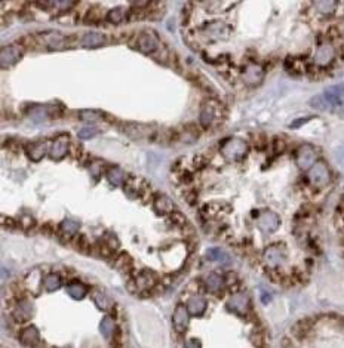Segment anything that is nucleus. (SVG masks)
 <instances>
[{"instance_id":"f257e3e1","label":"nucleus","mask_w":344,"mask_h":348,"mask_svg":"<svg viewBox=\"0 0 344 348\" xmlns=\"http://www.w3.org/2000/svg\"><path fill=\"white\" fill-rule=\"evenodd\" d=\"M220 151L221 156L227 160H239L246 154L248 144L242 138H230L223 144Z\"/></svg>"},{"instance_id":"f03ea898","label":"nucleus","mask_w":344,"mask_h":348,"mask_svg":"<svg viewBox=\"0 0 344 348\" xmlns=\"http://www.w3.org/2000/svg\"><path fill=\"white\" fill-rule=\"evenodd\" d=\"M309 180L314 187H325L331 180L328 166L324 162H316L309 169Z\"/></svg>"},{"instance_id":"7ed1b4c3","label":"nucleus","mask_w":344,"mask_h":348,"mask_svg":"<svg viewBox=\"0 0 344 348\" xmlns=\"http://www.w3.org/2000/svg\"><path fill=\"white\" fill-rule=\"evenodd\" d=\"M200 32H202L204 36L209 40H224L228 37V34H230V28L227 27V24H224L221 21H214V22L205 24Z\"/></svg>"},{"instance_id":"20e7f679","label":"nucleus","mask_w":344,"mask_h":348,"mask_svg":"<svg viewBox=\"0 0 344 348\" xmlns=\"http://www.w3.org/2000/svg\"><path fill=\"white\" fill-rule=\"evenodd\" d=\"M22 56V49L17 45H8L3 46L0 50V66L2 68H8L14 64H17Z\"/></svg>"},{"instance_id":"39448f33","label":"nucleus","mask_w":344,"mask_h":348,"mask_svg":"<svg viewBox=\"0 0 344 348\" xmlns=\"http://www.w3.org/2000/svg\"><path fill=\"white\" fill-rule=\"evenodd\" d=\"M297 166L300 169H310L314 163H316V150H314L311 146L306 144V146H301L297 151Z\"/></svg>"},{"instance_id":"423d86ee","label":"nucleus","mask_w":344,"mask_h":348,"mask_svg":"<svg viewBox=\"0 0 344 348\" xmlns=\"http://www.w3.org/2000/svg\"><path fill=\"white\" fill-rule=\"evenodd\" d=\"M137 48L144 53H153L160 49V43L152 32H142L137 37Z\"/></svg>"},{"instance_id":"0eeeda50","label":"nucleus","mask_w":344,"mask_h":348,"mask_svg":"<svg viewBox=\"0 0 344 348\" xmlns=\"http://www.w3.org/2000/svg\"><path fill=\"white\" fill-rule=\"evenodd\" d=\"M264 79V70L260 64H248L242 71V80L248 86L260 84Z\"/></svg>"},{"instance_id":"6e6552de","label":"nucleus","mask_w":344,"mask_h":348,"mask_svg":"<svg viewBox=\"0 0 344 348\" xmlns=\"http://www.w3.org/2000/svg\"><path fill=\"white\" fill-rule=\"evenodd\" d=\"M266 264H269L270 267H277L280 264L285 263L286 259V250L283 246L280 245H272L269 246L266 250H264V255H263Z\"/></svg>"},{"instance_id":"1a4fd4ad","label":"nucleus","mask_w":344,"mask_h":348,"mask_svg":"<svg viewBox=\"0 0 344 348\" xmlns=\"http://www.w3.org/2000/svg\"><path fill=\"white\" fill-rule=\"evenodd\" d=\"M189 320H190V313L187 307H184L183 304L177 305L174 310V314H172V325H174L175 331L178 333H184L189 326Z\"/></svg>"},{"instance_id":"9d476101","label":"nucleus","mask_w":344,"mask_h":348,"mask_svg":"<svg viewBox=\"0 0 344 348\" xmlns=\"http://www.w3.org/2000/svg\"><path fill=\"white\" fill-rule=\"evenodd\" d=\"M257 224H258V228H260L263 233L270 234V233H275V231L279 228L280 219L275 212H264L263 215H260Z\"/></svg>"},{"instance_id":"9b49d317","label":"nucleus","mask_w":344,"mask_h":348,"mask_svg":"<svg viewBox=\"0 0 344 348\" xmlns=\"http://www.w3.org/2000/svg\"><path fill=\"white\" fill-rule=\"evenodd\" d=\"M69 146H70V139L67 135L56 136L51 146V157L53 160H61L69 153Z\"/></svg>"},{"instance_id":"f8f14e48","label":"nucleus","mask_w":344,"mask_h":348,"mask_svg":"<svg viewBox=\"0 0 344 348\" xmlns=\"http://www.w3.org/2000/svg\"><path fill=\"white\" fill-rule=\"evenodd\" d=\"M34 314V305L28 299H21L14 310V318L18 323L28 322Z\"/></svg>"},{"instance_id":"ddd939ff","label":"nucleus","mask_w":344,"mask_h":348,"mask_svg":"<svg viewBox=\"0 0 344 348\" xmlns=\"http://www.w3.org/2000/svg\"><path fill=\"white\" fill-rule=\"evenodd\" d=\"M335 56V49L329 43H322L314 53V63L318 66H328Z\"/></svg>"},{"instance_id":"4468645a","label":"nucleus","mask_w":344,"mask_h":348,"mask_svg":"<svg viewBox=\"0 0 344 348\" xmlns=\"http://www.w3.org/2000/svg\"><path fill=\"white\" fill-rule=\"evenodd\" d=\"M19 342L24 347H37L40 344V335L36 326H28L21 331L19 333Z\"/></svg>"},{"instance_id":"2eb2a0df","label":"nucleus","mask_w":344,"mask_h":348,"mask_svg":"<svg viewBox=\"0 0 344 348\" xmlns=\"http://www.w3.org/2000/svg\"><path fill=\"white\" fill-rule=\"evenodd\" d=\"M125 133L129 135L134 139H142V138H149L153 135V131L150 126L147 125H139V123H131L125 126Z\"/></svg>"},{"instance_id":"dca6fc26","label":"nucleus","mask_w":344,"mask_h":348,"mask_svg":"<svg viewBox=\"0 0 344 348\" xmlns=\"http://www.w3.org/2000/svg\"><path fill=\"white\" fill-rule=\"evenodd\" d=\"M104 43H105V36L101 33H97V32H89L82 37V46L88 48V49L100 48Z\"/></svg>"},{"instance_id":"f3484780","label":"nucleus","mask_w":344,"mask_h":348,"mask_svg":"<svg viewBox=\"0 0 344 348\" xmlns=\"http://www.w3.org/2000/svg\"><path fill=\"white\" fill-rule=\"evenodd\" d=\"M206 299L202 297H191L187 302V310L191 315H202L206 310Z\"/></svg>"},{"instance_id":"a211bd4d","label":"nucleus","mask_w":344,"mask_h":348,"mask_svg":"<svg viewBox=\"0 0 344 348\" xmlns=\"http://www.w3.org/2000/svg\"><path fill=\"white\" fill-rule=\"evenodd\" d=\"M325 99L329 102V105H335L341 101V98L344 97V86L343 84H334L329 86V88L325 89L324 92Z\"/></svg>"},{"instance_id":"6ab92c4d","label":"nucleus","mask_w":344,"mask_h":348,"mask_svg":"<svg viewBox=\"0 0 344 348\" xmlns=\"http://www.w3.org/2000/svg\"><path fill=\"white\" fill-rule=\"evenodd\" d=\"M46 153V141H39V142H32L27 147V156L30 157L33 162H39Z\"/></svg>"},{"instance_id":"aec40b11","label":"nucleus","mask_w":344,"mask_h":348,"mask_svg":"<svg viewBox=\"0 0 344 348\" xmlns=\"http://www.w3.org/2000/svg\"><path fill=\"white\" fill-rule=\"evenodd\" d=\"M156 284V276L152 271H141L137 279H135V286L137 289H150Z\"/></svg>"},{"instance_id":"412c9836","label":"nucleus","mask_w":344,"mask_h":348,"mask_svg":"<svg viewBox=\"0 0 344 348\" xmlns=\"http://www.w3.org/2000/svg\"><path fill=\"white\" fill-rule=\"evenodd\" d=\"M228 308L236 311V313H245L248 310V305H249V299L246 295L243 294H238L235 297H232V299L228 301Z\"/></svg>"},{"instance_id":"4be33fe9","label":"nucleus","mask_w":344,"mask_h":348,"mask_svg":"<svg viewBox=\"0 0 344 348\" xmlns=\"http://www.w3.org/2000/svg\"><path fill=\"white\" fill-rule=\"evenodd\" d=\"M199 120H200V123H202L204 128H209L215 120V108L209 104H205L202 107V110H200Z\"/></svg>"},{"instance_id":"5701e85b","label":"nucleus","mask_w":344,"mask_h":348,"mask_svg":"<svg viewBox=\"0 0 344 348\" xmlns=\"http://www.w3.org/2000/svg\"><path fill=\"white\" fill-rule=\"evenodd\" d=\"M28 117L33 122H43L49 117V108L46 105H34L28 110Z\"/></svg>"},{"instance_id":"b1692460","label":"nucleus","mask_w":344,"mask_h":348,"mask_svg":"<svg viewBox=\"0 0 344 348\" xmlns=\"http://www.w3.org/2000/svg\"><path fill=\"white\" fill-rule=\"evenodd\" d=\"M67 292L73 299H82V298L86 297L88 289H86V286L80 282H73L67 286Z\"/></svg>"},{"instance_id":"393cba45","label":"nucleus","mask_w":344,"mask_h":348,"mask_svg":"<svg viewBox=\"0 0 344 348\" xmlns=\"http://www.w3.org/2000/svg\"><path fill=\"white\" fill-rule=\"evenodd\" d=\"M107 178H108V181H110L113 185H120V184H123V182L126 181V173H125L120 167L114 166V167H111V169L107 172Z\"/></svg>"},{"instance_id":"a878e982","label":"nucleus","mask_w":344,"mask_h":348,"mask_svg":"<svg viewBox=\"0 0 344 348\" xmlns=\"http://www.w3.org/2000/svg\"><path fill=\"white\" fill-rule=\"evenodd\" d=\"M94 302H95V305H97L100 310H103V311H110V310L113 308V305H114L113 299H111L108 295H105L104 292H97V294L94 295Z\"/></svg>"},{"instance_id":"bb28decb","label":"nucleus","mask_w":344,"mask_h":348,"mask_svg":"<svg viewBox=\"0 0 344 348\" xmlns=\"http://www.w3.org/2000/svg\"><path fill=\"white\" fill-rule=\"evenodd\" d=\"M155 208L160 214H169V212H172V209H174L175 206H174V201H172L171 199H168L166 196H160V197L156 199Z\"/></svg>"},{"instance_id":"cd10ccee","label":"nucleus","mask_w":344,"mask_h":348,"mask_svg":"<svg viewBox=\"0 0 344 348\" xmlns=\"http://www.w3.org/2000/svg\"><path fill=\"white\" fill-rule=\"evenodd\" d=\"M205 284H206V289H209L211 292H218L224 284V280L220 274L212 273L205 279Z\"/></svg>"},{"instance_id":"c85d7f7f","label":"nucleus","mask_w":344,"mask_h":348,"mask_svg":"<svg viewBox=\"0 0 344 348\" xmlns=\"http://www.w3.org/2000/svg\"><path fill=\"white\" fill-rule=\"evenodd\" d=\"M206 258L211 261H215V263H223V264H228L230 263V256H228L224 250L212 248L206 252Z\"/></svg>"},{"instance_id":"c756f323","label":"nucleus","mask_w":344,"mask_h":348,"mask_svg":"<svg viewBox=\"0 0 344 348\" xmlns=\"http://www.w3.org/2000/svg\"><path fill=\"white\" fill-rule=\"evenodd\" d=\"M61 231L66 234V236H74L77 231H79V222L76 219H71V218H67L61 222L60 225Z\"/></svg>"},{"instance_id":"7c9ffc66","label":"nucleus","mask_w":344,"mask_h":348,"mask_svg":"<svg viewBox=\"0 0 344 348\" xmlns=\"http://www.w3.org/2000/svg\"><path fill=\"white\" fill-rule=\"evenodd\" d=\"M43 284L46 287V291L53 292L56 289H60L61 286V277L58 274H48L43 280Z\"/></svg>"},{"instance_id":"2f4dec72","label":"nucleus","mask_w":344,"mask_h":348,"mask_svg":"<svg viewBox=\"0 0 344 348\" xmlns=\"http://www.w3.org/2000/svg\"><path fill=\"white\" fill-rule=\"evenodd\" d=\"M103 113L95 111V110H82L79 111V119L82 122H98L103 117Z\"/></svg>"},{"instance_id":"473e14b6","label":"nucleus","mask_w":344,"mask_h":348,"mask_svg":"<svg viewBox=\"0 0 344 348\" xmlns=\"http://www.w3.org/2000/svg\"><path fill=\"white\" fill-rule=\"evenodd\" d=\"M125 8L122 6H118V8H113L108 14H107V21L113 22V24H119L122 22V19L125 18Z\"/></svg>"},{"instance_id":"72a5a7b5","label":"nucleus","mask_w":344,"mask_h":348,"mask_svg":"<svg viewBox=\"0 0 344 348\" xmlns=\"http://www.w3.org/2000/svg\"><path fill=\"white\" fill-rule=\"evenodd\" d=\"M100 331H101V333L105 336V338H108L111 333H113V331H114V320L111 317H108V315H105L103 320H101V323H100Z\"/></svg>"},{"instance_id":"f704fd0d","label":"nucleus","mask_w":344,"mask_h":348,"mask_svg":"<svg viewBox=\"0 0 344 348\" xmlns=\"http://www.w3.org/2000/svg\"><path fill=\"white\" fill-rule=\"evenodd\" d=\"M337 8V3L335 2H316L314 3V9H316L319 14H324V15H328V14H332Z\"/></svg>"},{"instance_id":"c9c22d12","label":"nucleus","mask_w":344,"mask_h":348,"mask_svg":"<svg viewBox=\"0 0 344 348\" xmlns=\"http://www.w3.org/2000/svg\"><path fill=\"white\" fill-rule=\"evenodd\" d=\"M98 132H100V129L97 128V126H85V128H82L79 132H77V136L80 138V139H91V138H94L95 135H98Z\"/></svg>"},{"instance_id":"e433bc0d","label":"nucleus","mask_w":344,"mask_h":348,"mask_svg":"<svg viewBox=\"0 0 344 348\" xmlns=\"http://www.w3.org/2000/svg\"><path fill=\"white\" fill-rule=\"evenodd\" d=\"M310 105H311L313 108H318V110H327L328 107H331L329 102L325 99L324 95H316V97H313V98L310 99Z\"/></svg>"},{"instance_id":"4c0bfd02","label":"nucleus","mask_w":344,"mask_h":348,"mask_svg":"<svg viewBox=\"0 0 344 348\" xmlns=\"http://www.w3.org/2000/svg\"><path fill=\"white\" fill-rule=\"evenodd\" d=\"M27 280H28V287L32 289L34 295H37V292H36V289H34V287H39V286H42V279H40V276H39V274H36V273L33 271V273L28 274Z\"/></svg>"},{"instance_id":"58836bf2","label":"nucleus","mask_w":344,"mask_h":348,"mask_svg":"<svg viewBox=\"0 0 344 348\" xmlns=\"http://www.w3.org/2000/svg\"><path fill=\"white\" fill-rule=\"evenodd\" d=\"M103 162H100V160H94L91 165H89V173L92 175V178L94 180H97V178H100L101 177V173H103Z\"/></svg>"},{"instance_id":"ea45409f","label":"nucleus","mask_w":344,"mask_h":348,"mask_svg":"<svg viewBox=\"0 0 344 348\" xmlns=\"http://www.w3.org/2000/svg\"><path fill=\"white\" fill-rule=\"evenodd\" d=\"M309 328H310V325L307 323V320H301V322H298V323L292 328V332L295 333V336L301 338V336H304V335L309 332Z\"/></svg>"},{"instance_id":"a19ab883","label":"nucleus","mask_w":344,"mask_h":348,"mask_svg":"<svg viewBox=\"0 0 344 348\" xmlns=\"http://www.w3.org/2000/svg\"><path fill=\"white\" fill-rule=\"evenodd\" d=\"M184 348H200V341L196 339V338H191V339L187 341V344H186Z\"/></svg>"},{"instance_id":"79ce46f5","label":"nucleus","mask_w":344,"mask_h":348,"mask_svg":"<svg viewBox=\"0 0 344 348\" xmlns=\"http://www.w3.org/2000/svg\"><path fill=\"white\" fill-rule=\"evenodd\" d=\"M309 119H298V122H294V123H291V128H298L300 125H303V123H306Z\"/></svg>"},{"instance_id":"37998d69","label":"nucleus","mask_w":344,"mask_h":348,"mask_svg":"<svg viewBox=\"0 0 344 348\" xmlns=\"http://www.w3.org/2000/svg\"><path fill=\"white\" fill-rule=\"evenodd\" d=\"M338 114H340V116H341V117L344 119V104H343V105L340 107V110H338Z\"/></svg>"}]
</instances>
